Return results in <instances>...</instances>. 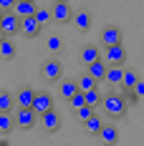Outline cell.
<instances>
[{
    "label": "cell",
    "mask_w": 144,
    "mask_h": 146,
    "mask_svg": "<svg viewBox=\"0 0 144 146\" xmlns=\"http://www.w3.org/2000/svg\"><path fill=\"white\" fill-rule=\"evenodd\" d=\"M0 144H3V139H0Z\"/></svg>",
    "instance_id": "cell-36"
},
{
    "label": "cell",
    "mask_w": 144,
    "mask_h": 146,
    "mask_svg": "<svg viewBox=\"0 0 144 146\" xmlns=\"http://www.w3.org/2000/svg\"><path fill=\"white\" fill-rule=\"evenodd\" d=\"M46 48H48V50H51V53H58V50H61V48H63V40H61V38H58V35H51V38H48V40H46Z\"/></svg>",
    "instance_id": "cell-27"
},
{
    "label": "cell",
    "mask_w": 144,
    "mask_h": 146,
    "mask_svg": "<svg viewBox=\"0 0 144 146\" xmlns=\"http://www.w3.org/2000/svg\"><path fill=\"white\" fill-rule=\"evenodd\" d=\"M33 18H35V20H38V25H41V28H43L46 23H48V20H51V10H46V8H38V10H35V15H33Z\"/></svg>",
    "instance_id": "cell-28"
},
{
    "label": "cell",
    "mask_w": 144,
    "mask_h": 146,
    "mask_svg": "<svg viewBox=\"0 0 144 146\" xmlns=\"http://www.w3.org/2000/svg\"><path fill=\"white\" fill-rule=\"evenodd\" d=\"M76 91H78V86H76V81H61V83H58V93H61V96H63L66 101L71 98V96L76 93Z\"/></svg>",
    "instance_id": "cell-22"
},
{
    "label": "cell",
    "mask_w": 144,
    "mask_h": 146,
    "mask_svg": "<svg viewBox=\"0 0 144 146\" xmlns=\"http://www.w3.org/2000/svg\"><path fill=\"white\" fill-rule=\"evenodd\" d=\"M71 23L78 30H88V28H91V13H88V10H76L73 18H71Z\"/></svg>",
    "instance_id": "cell-14"
},
{
    "label": "cell",
    "mask_w": 144,
    "mask_h": 146,
    "mask_svg": "<svg viewBox=\"0 0 144 146\" xmlns=\"http://www.w3.org/2000/svg\"><path fill=\"white\" fill-rule=\"evenodd\" d=\"M106 71H109V66H106V60H104V58H99V60H94L91 66H86V73L96 81V83L106 78Z\"/></svg>",
    "instance_id": "cell-9"
},
{
    "label": "cell",
    "mask_w": 144,
    "mask_h": 146,
    "mask_svg": "<svg viewBox=\"0 0 144 146\" xmlns=\"http://www.w3.org/2000/svg\"><path fill=\"white\" fill-rule=\"evenodd\" d=\"M41 118V126H43L46 131H58V129H61V116H58L56 113V108H53V111H48V113H43V116H38Z\"/></svg>",
    "instance_id": "cell-12"
},
{
    "label": "cell",
    "mask_w": 144,
    "mask_h": 146,
    "mask_svg": "<svg viewBox=\"0 0 144 146\" xmlns=\"http://www.w3.org/2000/svg\"><path fill=\"white\" fill-rule=\"evenodd\" d=\"M99 58H101V50L96 45H84L81 48V63L84 66H91L94 60H99Z\"/></svg>",
    "instance_id": "cell-15"
},
{
    "label": "cell",
    "mask_w": 144,
    "mask_h": 146,
    "mask_svg": "<svg viewBox=\"0 0 144 146\" xmlns=\"http://www.w3.org/2000/svg\"><path fill=\"white\" fill-rule=\"evenodd\" d=\"M71 18H73V10H71V3H68V0L53 3V8H51V20H53V23L66 25V23H71Z\"/></svg>",
    "instance_id": "cell-2"
},
{
    "label": "cell",
    "mask_w": 144,
    "mask_h": 146,
    "mask_svg": "<svg viewBox=\"0 0 144 146\" xmlns=\"http://www.w3.org/2000/svg\"><path fill=\"white\" fill-rule=\"evenodd\" d=\"M3 38H5V33H3V28H0V40H3Z\"/></svg>",
    "instance_id": "cell-33"
},
{
    "label": "cell",
    "mask_w": 144,
    "mask_h": 146,
    "mask_svg": "<svg viewBox=\"0 0 144 146\" xmlns=\"http://www.w3.org/2000/svg\"><path fill=\"white\" fill-rule=\"evenodd\" d=\"M13 121H15L18 129H33L35 121H38V116H35L30 108H18V111L13 113Z\"/></svg>",
    "instance_id": "cell-6"
},
{
    "label": "cell",
    "mask_w": 144,
    "mask_h": 146,
    "mask_svg": "<svg viewBox=\"0 0 144 146\" xmlns=\"http://www.w3.org/2000/svg\"><path fill=\"white\" fill-rule=\"evenodd\" d=\"M53 3H58V0H53Z\"/></svg>",
    "instance_id": "cell-37"
},
{
    "label": "cell",
    "mask_w": 144,
    "mask_h": 146,
    "mask_svg": "<svg viewBox=\"0 0 144 146\" xmlns=\"http://www.w3.org/2000/svg\"><path fill=\"white\" fill-rule=\"evenodd\" d=\"M0 58H5V60L15 58V43L10 38H3V40H0Z\"/></svg>",
    "instance_id": "cell-19"
},
{
    "label": "cell",
    "mask_w": 144,
    "mask_h": 146,
    "mask_svg": "<svg viewBox=\"0 0 144 146\" xmlns=\"http://www.w3.org/2000/svg\"><path fill=\"white\" fill-rule=\"evenodd\" d=\"M41 73H43V78H48V81H58V78H61V73H63V66H61V60L48 58V60L43 63Z\"/></svg>",
    "instance_id": "cell-8"
},
{
    "label": "cell",
    "mask_w": 144,
    "mask_h": 146,
    "mask_svg": "<svg viewBox=\"0 0 144 146\" xmlns=\"http://www.w3.org/2000/svg\"><path fill=\"white\" fill-rule=\"evenodd\" d=\"M76 86H78L81 93H88V91H94V88H96V81H94L88 73H81V76H78V81H76Z\"/></svg>",
    "instance_id": "cell-21"
},
{
    "label": "cell",
    "mask_w": 144,
    "mask_h": 146,
    "mask_svg": "<svg viewBox=\"0 0 144 146\" xmlns=\"http://www.w3.org/2000/svg\"><path fill=\"white\" fill-rule=\"evenodd\" d=\"M20 33L25 35V38H38V33H41V25H38V20L30 15V18H20Z\"/></svg>",
    "instance_id": "cell-10"
},
{
    "label": "cell",
    "mask_w": 144,
    "mask_h": 146,
    "mask_svg": "<svg viewBox=\"0 0 144 146\" xmlns=\"http://www.w3.org/2000/svg\"><path fill=\"white\" fill-rule=\"evenodd\" d=\"M101 126H104V118H101L99 113H94L91 118H86V121H84V129H86V133H91V136H99Z\"/></svg>",
    "instance_id": "cell-17"
},
{
    "label": "cell",
    "mask_w": 144,
    "mask_h": 146,
    "mask_svg": "<svg viewBox=\"0 0 144 146\" xmlns=\"http://www.w3.org/2000/svg\"><path fill=\"white\" fill-rule=\"evenodd\" d=\"M35 0H18L13 8V13L18 15V18H30V15H35Z\"/></svg>",
    "instance_id": "cell-13"
},
{
    "label": "cell",
    "mask_w": 144,
    "mask_h": 146,
    "mask_svg": "<svg viewBox=\"0 0 144 146\" xmlns=\"http://www.w3.org/2000/svg\"><path fill=\"white\" fill-rule=\"evenodd\" d=\"M96 139H99L104 146H116V141H119V129H116L114 123H104Z\"/></svg>",
    "instance_id": "cell-7"
},
{
    "label": "cell",
    "mask_w": 144,
    "mask_h": 146,
    "mask_svg": "<svg viewBox=\"0 0 144 146\" xmlns=\"http://www.w3.org/2000/svg\"><path fill=\"white\" fill-rule=\"evenodd\" d=\"M13 126H15V121L10 113H0V133H10Z\"/></svg>",
    "instance_id": "cell-24"
},
{
    "label": "cell",
    "mask_w": 144,
    "mask_h": 146,
    "mask_svg": "<svg viewBox=\"0 0 144 146\" xmlns=\"http://www.w3.org/2000/svg\"><path fill=\"white\" fill-rule=\"evenodd\" d=\"M0 28H3V33H5V38H13L15 33H20V18H18L15 13H3Z\"/></svg>",
    "instance_id": "cell-5"
},
{
    "label": "cell",
    "mask_w": 144,
    "mask_h": 146,
    "mask_svg": "<svg viewBox=\"0 0 144 146\" xmlns=\"http://www.w3.org/2000/svg\"><path fill=\"white\" fill-rule=\"evenodd\" d=\"M91 116H94V108H91V106H81V108H76V118H78L81 123H84L86 118H91Z\"/></svg>",
    "instance_id": "cell-29"
},
{
    "label": "cell",
    "mask_w": 144,
    "mask_h": 146,
    "mask_svg": "<svg viewBox=\"0 0 144 146\" xmlns=\"http://www.w3.org/2000/svg\"><path fill=\"white\" fill-rule=\"evenodd\" d=\"M30 111H33L35 116H43L48 111H53V98H51V93L35 91V93H33V103H30Z\"/></svg>",
    "instance_id": "cell-3"
},
{
    "label": "cell",
    "mask_w": 144,
    "mask_h": 146,
    "mask_svg": "<svg viewBox=\"0 0 144 146\" xmlns=\"http://www.w3.org/2000/svg\"><path fill=\"white\" fill-rule=\"evenodd\" d=\"M101 58L106 60V66H124V60H127V50H124V45H106L104 48V53H101Z\"/></svg>",
    "instance_id": "cell-4"
},
{
    "label": "cell",
    "mask_w": 144,
    "mask_h": 146,
    "mask_svg": "<svg viewBox=\"0 0 144 146\" xmlns=\"http://www.w3.org/2000/svg\"><path fill=\"white\" fill-rule=\"evenodd\" d=\"M68 103H71V108H73V111H76V108H81V106H86V96H84L81 91H76V93H73L71 98H68Z\"/></svg>",
    "instance_id": "cell-26"
},
{
    "label": "cell",
    "mask_w": 144,
    "mask_h": 146,
    "mask_svg": "<svg viewBox=\"0 0 144 146\" xmlns=\"http://www.w3.org/2000/svg\"><path fill=\"white\" fill-rule=\"evenodd\" d=\"M86 96V106H91V108H96L101 103V93H99V88H94V91H88V93H84Z\"/></svg>",
    "instance_id": "cell-25"
},
{
    "label": "cell",
    "mask_w": 144,
    "mask_h": 146,
    "mask_svg": "<svg viewBox=\"0 0 144 146\" xmlns=\"http://www.w3.org/2000/svg\"><path fill=\"white\" fill-rule=\"evenodd\" d=\"M0 146H10V144H8V141H5V139H3V144H0Z\"/></svg>",
    "instance_id": "cell-34"
},
{
    "label": "cell",
    "mask_w": 144,
    "mask_h": 146,
    "mask_svg": "<svg viewBox=\"0 0 144 146\" xmlns=\"http://www.w3.org/2000/svg\"><path fill=\"white\" fill-rule=\"evenodd\" d=\"M0 20H3V10H0Z\"/></svg>",
    "instance_id": "cell-35"
},
{
    "label": "cell",
    "mask_w": 144,
    "mask_h": 146,
    "mask_svg": "<svg viewBox=\"0 0 144 146\" xmlns=\"http://www.w3.org/2000/svg\"><path fill=\"white\" fill-rule=\"evenodd\" d=\"M15 3H18V0H0V10H3V13H13Z\"/></svg>",
    "instance_id": "cell-30"
},
{
    "label": "cell",
    "mask_w": 144,
    "mask_h": 146,
    "mask_svg": "<svg viewBox=\"0 0 144 146\" xmlns=\"http://www.w3.org/2000/svg\"><path fill=\"white\" fill-rule=\"evenodd\" d=\"M139 83V76H137V71H124V78H121V91H134V86Z\"/></svg>",
    "instance_id": "cell-20"
},
{
    "label": "cell",
    "mask_w": 144,
    "mask_h": 146,
    "mask_svg": "<svg viewBox=\"0 0 144 146\" xmlns=\"http://www.w3.org/2000/svg\"><path fill=\"white\" fill-rule=\"evenodd\" d=\"M33 93H35V91H30V88H20V91L15 93V106H18V108H30Z\"/></svg>",
    "instance_id": "cell-16"
},
{
    "label": "cell",
    "mask_w": 144,
    "mask_h": 146,
    "mask_svg": "<svg viewBox=\"0 0 144 146\" xmlns=\"http://www.w3.org/2000/svg\"><path fill=\"white\" fill-rule=\"evenodd\" d=\"M101 43H104V48L106 45H119L121 43V30L116 28V25H106L104 33H101Z\"/></svg>",
    "instance_id": "cell-11"
},
{
    "label": "cell",
    "mask_w": 144,
    "mask_h": 146,
    "mask_svg": "<svg viewBox=\"0 0 144 146\" xmlns=\"http://www.w3.org/2000/svg\"><path fill=\"white\" fill-rule=\"evenodd\" d=\"M121 78H124V68H121V66H109V71H106V78H104V81H109L111 86H119Z\"/></svg>",
    "instance_id": "cell-18"
},
{
    "label": "cell",
    "mask_w": 144,
    "mask_h": 146,
    "mask_svg": "<svg viewBox=\"0 0 144 146\" xmlns=\"http://www.w3.org/2000/svg\"><path fill=\"white\" fill-rule=\"evenodd\" d=\"M134 93H137V96H144V81H139V83L134 86Z\"/></svg>",
    "instance_id": "cell-32"
},
{
    "label": "cell",
    "mask_w": 144,
    "mask_h": 146,
    "mask_svg": "<svg viewBox=\"0 0 144 146\" xmlns=\"http://www.w3.org/2000/svg\"><path fill=\"white\" fill-rule=\"evenodd\" d=\"M121 96H124V98H127V103H131V106L139 101V96H137L134 91H121Z\"/></svg>",
    "instance_id": "cell-31"
},
{
    "label": "cell",
    "mask_w": 144,
    "mask_h": 146,
    "mask_svg": "<svg viewBox=\"0 0 144 146\" xmlns=\"http://www.w3.org/2000/svg\"><path fill=\"white\" fill-rule=\"evenodd\" d=\"M101 108H104V113H109L111 118H124L127 116V98L121 96V93H109V96H101Z\"/></svg>",
    "instance_id": "cell-1"
},
{
    "label": "cell",
    "mask_w": 144,
    "mask_h": 146,
    "mask_svg": "<svg viewBox=\"0 0 144 146\" xmlns=\"http://www.w3.org/2000/svg\"><path fill=\"white\" fill-rule=\"evenodd\" d=\"M13 103H15V98L10 96V91H0V113H10Z\"/></svg>",
    "instance_id": "cell-23"
}]
</instances>
